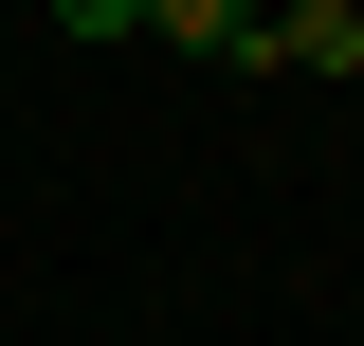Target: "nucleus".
<instances>
[{
  "instance_id": "f257e3e1",
  "label": "nucleus",
  "mask_w": 364,
  "mask_h": 346,
  "mask_svg": "<svg viewBox=\"0 0 364 346\" xmlns=\"http://www.w3.org/2000/svg\"><path fill=\"white\" fill-rule=\"evenodd\" d=\"M255 73H364V19H346V0H273Z\"/></svg>"
},
{
  "instance_id": "f03ea898",
  "label": "nucleus",
  "mask_w": 364,
  "mask_h": 346,
  "mask_svg": "<svg viewBox=\"0 0 364 346\" xmlns=\"http://www.w3.org/2000/svg\"><path fill=\"white\" fill-rule=\"evenodd\" d=\"M146 37H182V55H237V73H255V37H273V0H146Z\"/></svg>"
}]
</instances>
